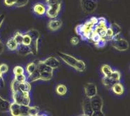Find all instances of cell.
<instances>
[{"label":"cell","mask_w":130,"mask_h":116,"mask_svg":"<svg viewBox=\"0 0 130 116\" xmlns=\"http://www.w3.org/2000/svg\"><path fill=\"white\" fill-rule=\"evenodd\" d=\"M9 111L11 116H32L39 113V108L18 104L13 101L11 103Z\"/></svg>","instance_id":"cell-1"},{"label":"cell","mask_w":130,"mask_h":116,"mask_svg":"<svg viewBox=\"0 0 130 116\" xmlns=\"http://www.w3.org/2000/svg\"><path fill=\"white\" fill-rule=\"evenodd\" d=\"M97 23H98V18L91 17V19L85 22V23L78 25L76 27V33L79 35L83 40L89 42L92 32L94 31V28Z\"/></svg>","instance_id":"cell-2"},{"label":"cell","mask_w":130,"mask_h":116,"mask_svg":"<svg viewBox=\"0 0 130 116\" xmlns=\"http://www.w3.org/2000/svg\"><path fill=\"white\" fill-rule=\"evenodd\" d=\"M11 90L12 92V98L13 102L16 104L30 106V92H23L18 89V82L15 79H13L11 83Z\"/></svg>","instance_id":"cell-3"},{"label":"cell","mask_w":130,"mask_h":116,"mask_svg":"<svg viewBox=\"0 0 130 116\" xmlns=\"http://www.w3.org/2000/svg\"><path fill=\"white\" fill-rule=\"evenodd\" d=\"M108 26L109 24L108 23V21L105 18H103V17L98 18V23L94 27L93 32L101 38L105 39L106 30L108 28Z\"/></svg>","instance_id":"cell-4"},{"label":"cell","mask_w":130,"mask_h":116,"mask_svg":"<svg viewBox=\"0 0 130 116\" xmlns=\"http://www.w3.org/2000/svg\"><path fill=\"white\" fill-rule=\"evenodd\" d=\"M111 44H112V46L115 49H117L120 52L127 51L129 47V42L121 37V34H119L114 36L113 39L111 41Z\"/></svg>","instance_id":"cell-5"},{"label":"cell","mask_w":130,"mask_h":116,"mask_svg":"<svg viewBox=\"0 0 130 116\" xmlns=\"http://www.w3.org/2000/svg\"><path fill=\"white\" fill-rule=\"evenodd\" d=\"M27 32L30 35L32 38V44H31L30 49H31L32 55H37L38 49H39V40L40 38V33L39 31L35 29H31L27 31Z\"/></svg>","instance_id":"cell-6"},{"label":"cell","mask_w":130,"mask_h":116,"mask_svg":"<svg viewBox=\"0 0 130 116\" xmlns=\"http://www.w3.org/2000/svg\"><path fill=\"white\" fill-rule=\"evenodd\" d=\"M57 55L67 65H68L69 66L73 67L74 69L75 68L76 65L77 63V61H78L79 59L76 58L75 57H74L73 56L66 54V53H63V52H58Z\"/></svg>","instance_id":"cell-7"},{"label":"cell","mask_w":130,"mask_h":116,"mask_svg":"<svg viewBox=\"0 0 130 116\" xmlns=\"http://www.w3.org/2000/svg\"><path fill=\"white\" fill-rule=\"evenodd\" d=\"M61 9V3L56 4L52 6H46V15L49 19H55L58 17Z\"/></svg>","instance_id":"cell-8"},{"label":"cell","mask_w":130,"mask_h":116,"mask_svg":"<svg viewBox=\"0 0 130 116\" xmlns=\"http://www.w3.org/2000/svg\"><path fill=\"white\" fill-rule=\"evenodd\" d=\"M81 6L86 13H92L96 9L97 4L94 0H80Z\"/></svg>","instance_id":"cell-9"},{"label":"cell","mask_w":130,"mask_h":116,"mask_svg":"<svg viewBox=\"0 0 130 116\" xmlns=\"http://www.w3.org/2000/svg\"><path fill=\"white\" fill-rule=\"evenodd\" d=\"M84 89H85V94L86 97L89 99L98 94L97 87L94 83H87L85 85Z\"/></svg>","instance_id":"cell-10"},{"label":"cell","mask_w":130,"mask_h":116,"mask_svg":"<svg viewBox=\"0 0 130 116\" xmlns=\"http://www.w3.org/2000/svg\"><path fill=\"white\" fill-rule=\"evenodd\" d=\"M90 104H91V108L94 111H98V110H103V101L102 98L99 95L97 94L94 97L89 99Z\"/></svg>","instance_id":"cell-11"},{"label":"cell","mask_w":130,"mask_h":116,"mask_svg":"<svg viewBox=\"0 0 130 116\" xmlns=\"http://www.w3.org/2000/svg\"><path fill=\"white\" fill-rule=\"evenodd\" d=\"M42 62L48 65L50 68H52V69H56L60 66V61L58 60L57 58L54 57V56H50L46 58L45 60H43Z\"/></svg>","instance_id":"cell-12"},{"label":"cell","mask_w":130,"mask_h":116,"mask_svg":"<svg viewBox=\"0 0 130 116\" xmlns=\"http://www.w3.org/2000/svg\"><path fill=\"white\" fill-rule=\"evenodd\" d=\"M82 110H83V114L85 115L91 116L92 115L94 110L91 108L89 98L86 97L84 99L83 104H82Z\"/></svg>","instance_id":"cell-13"},{"label":"cell","mask_w":130,"mask_h":116,"mask_svg":"<svg viewBox=\"0 0 130 116\" xmlns=\"http://www.w3.org/2000/svg\"><path fill=\"white\" fill-rule=\"evenodd\" d=\"M33 12L37 15H46V4L42 3H36L32 7Z\"/></svg>","instance_id":"cell-14"},{"label":"cell","mask_w":130,"mask_h":116,"mask_svg":"<svg viewBox=\"0 0 130 116\" xmlns=\"http://www.w3.org/2000/svg\"><path fill=\"white\" fill-rule=\"evenodd\" d=\"M63 23L60 19H52L48 23V28L50 30L56 31L59 30L62 26Z\"/></svg>","instance_id":"cell-15"},{"label":"cell","mask_w":130,"mask_h":116,"mask_svg":"<svg viewBox=\"0 0 130 116\" xmlns=\"http://www.w3.org/2000/svg\"><path fill=\"white\" fill-rule=\"evenodd\" d=\"M16 52H18V54L19 55L22 56H25L32 54V52H31V49H30V47L27 46H25V45L23 44L18 46Z\"/></svg>","instance_id":"cell-16"},{"label":"cell","mask_w":130,"mask_h":116,"mask_svg":"<svg viewBox=\"0 0 130 116\" xmlns=\"http://www.w3.org/2000/svg\"><path fill=\"white\" fill-rule=\"evenodd\" d=\"M111 90H112V92H113L114 94H115L116 95L120 96V95H122L124 94V86L122 85V83H120L119 82H117L116 84H115L114 85L112 86V87H111Z\"/></svg>","instance_id":"cell-17"},{"label":"cell","mask_w":130,"mask_h":116,"mask_svg":"<svg viewBox=\"0 0 130 116\" xmlns=\"http://www.w3.org/2000/svg\"><path fill=\"white\" fill-rule=\"evenodd\" d=\"M11 102L4 99L0 96V112H8L9 110Z\"/></svg>","instance_id":"cell-18"},{"label":"cell","mask_w":130,"mask_h":116,"mask_svg":"<svg viewBox=\"0 0 130 116\" xmlns=\"http://www.w3.org/2000/svg\"><path fill=\"white\" fill-rule=\"evenodd\" d=\"M6 47L10 51H16L18 47V43L15 42V40L13 39V37H11L8 40L6 44Z\"/></svg>","instance_id":"cell-19"},{"label":"cell","mask_w":130,"mask_h":116,"mask_svg":"<svg viewBox=\"0 0 130 116\" xmlns=\"http://www.w3.org/2000/svg\"><path fill=\"white\" fill-rule=\"evenodd\" d=\"M118 82H116L115 79H113L111 77H104L102 78V83H103L104 86L107 87L108 88H111L112 86Z\"/></svg>","instance_id":"cell-20"},{"label":"cell","mask_w":130,"mask_h":116,"mask_svg":"<svg viewBox=\"0 0 130 116\" xmlns=\"http://www.w3.org/2000/svg\"><path fill=\"white\" fill-rule=\"evenodd\" d=\"M101 73L103 75V76L108 77L111 75L113 70H112V68L110 65L107 64H104L101 68Z\"/></svg>","instance_id":"cell-21"},{"label":"cell","mask_w":130,"mask_h":116,"mask_svg":"<svg viewBox=\"0 0 130 116\" xmlns=\"http://www.w3.org/2000/svg\"><path fill=\"white\" fill-rule=\"evenodd\" d=\"M18 89L23 92H30L31 90L30 83L27 81H25V82L21 83L18 82Z\"/></svg>","instance_id":"cell-22"},{"label":"cell","mask_w":130,"mask_h":116,"mask_svg":"<svg viewBox=\"0 0 130 116\" xmlns=\"http://www.w3.org/2000/svg\"><path fill=\"white\" fill-rule=\"evenodd\" d=\"M56 92L57 93V94L60 95V96H64V95H66L67 94L68 89H67V87L65 85L60 84L56 87Z\"/></svg>","instance_id":"cell-23"},{"label":"cell","mask_w":130,"mask_h":116,"mask_svg":"<svg viewBox=\"0 0 130 116\" xmlns=\"http://www.w3.org/2000/svg\"><path fill=\"white\" fill-rule=\"evenodd\" d=\"M22 44L25 46H29V47L30 46L31 44H32V38L27 32L23 33V42Z\"/></svg>","instance_id":"cell-24"},{"label":"cell","mask_w":130,"mask_h":116,"mask_svg":"<svg viewBox=\"0 0 130 116\" xmlns=\"http://www.w3.org/2000/svg\"><path fill=\"white\" fill-rule=\"evenodd\" d=\"M36 68H37L36 62H31V63H29L26 65L25 73H27V75H30V74L32 73L34 71L36 70Z\"/></svg>","instance_id":"cell-25"},{"label":"cell","mask_w":130,"mask_h":116,"mask_svg":"<svg viewBox=\"0 0 130 116\" xmlns=\"http://www.w3.org/2000/svg\"><path fill=\"white\" fill-rule=\"evenodd\" d=\"M39 80H42V81H49L50 79H52V77H53V73H51L39 72Z\"/></svg>","instance_id":"cell-26"},{"label":"cell","mask_w":130,"mask_h":116,"mask_svg":"<svg viewBox=\"0 0 130 116\" xmlns=\"http://www.w3.org/2000/svg\"><path fill=\"white\" fill-rule=\"evenodd\" d=\"M109 26L111 28V29H112V31H113L114 36L121 33V32H122L121 28H120V26L118 24H117V23H111V24H109Z\"/></svg>","instance_id":"cell-27"},{"label":"cell","mask_w":130,"mask_h":116,"mask_svg":"<svg viewBox=\"0 0 130 116\" xmlns=\"http://www.w3.org/2000/svg\"><path fill=\"white\" fill-rule=\"evenodd\" d=\"M85 69H86V64H85V62L82 60H78L75 70L78 71V72H84Z\"/></svg>","instance_id":"cell-28"},{"label":"cell","mask_w":130,"mask_h":116,"mask_svg":"<svg viewBox=\"0 0 130 116\" xmlns=\"http://www.w3.org/2000/svg\"><path fill=\"white\" fill-rule=\"evenodd\" d=\"M13 37L15 40V42L18 43V46L22 44V42H23V33H21L19 31H17V32H15Z\"/></svg>","instance_id":"cell-29"},{"label":"cell","mask_w":130,"mask_h":116,"mask_svg":"<svg viewBox=\"0 0 130 116\" xmlns=\"http://www.w3.org/2000/svg\"><path fill=\"white\" fill-rule=\"evenodd\" d=\"M13 73L14 75H18L25 73V70L23 67H22L21 65H17V66L14 67L13 70Z\"/></svg>","instance_id":"cell-30"},{"label":"cell","mask_w":130,"mask_h":116,"mask_svg":"<svg viewBox=\"0 0 130 116\" xmlns=\"http://www.w3.org/2000/svg\"><path fill=\"white\" fill-rule=\"evenodd\" d=\"M27 76L26 75V74H21V75H14V79L17 82L21 83L23 82L27 81Z\"/></svg>","instance_id":"cell-31"},{"label":"cell","mask_w":130,"mask_h":116,"mask_svg":"<svg viewBox=\"0 0 130 116\" xmlns=\"http://www.w3.org/2000/svg\"><path fill=\"white\" fill-rule=\"evenodd\" d=\"M28 2H29V0H16V3L14 6L16 8L24 7L28 4Z\"/></svg>","instance_id":"cell-32"},{"label":"cell","mask_w":130,"mask_h":116,"mask_svg":"<svg viewBox=\"0 0 130 116\" xmlns=\"http://www.w3.org/2000/svg\"><path fill=\"white\" fill-rule=\"evenodd\" d=\"M8 71H9V66H8V65L6 64V63H2V64L0 65V72L3 75L6 73Z\"/></svg>","instance_id":"cell-33"},{"label":"cell","mask_w":130,"mask_h":116,"mask_svg":"<svg viewBox=\"0 0 130 116\" xmlns=\"http://www.w3.org/2000/svg\"><path fill=\"white\" fill-rule=\"evenodd\" d=\"M46 6H52L56 4L61 3V0H45Z\"/></svg>","instance_id":"cell-34"},{"label":"cell","mask_w":130,"mask_h":116,"mask_svg":"<svg viewBox=\"0 0 130 116\" xmlns=\"http://www.w3.org/2000/svg\"><path fill=\"white\" fill-rule=\"evenodd\" d=\"M16 0H4V4L6 6H14Z\"/></svg>","instance_id":"cell-35"},{"label":"cell","mask_w":130,"mask_h":116,"mask_svg":"<svg viewBox=\"0 0 130 116\" xmlns=\"http://www.w3.org/2000/svg\"><path fill=\"white\" fill-rule=\"evenodd\" d=\"M70 42L73 45H77L79 42V40L77 37H73L70 39Z\"/></svg>","instance_id":"cell-36"},{"label":"cell","mask_w":130,"mask_h":116,"mask_svg":"<svg viewBox=\"0 0 130 116\" xmlns=\"http://www.w3.org/2000/svg\"><path fill=\"white\" fill-rule=\"evenodd\" d=\"M91 116H106L103 113V110H98V111H94Z\"/></svg>","instance_id":"cell-37"},{"label":"cell","mask_w":130,"mask_h":116,"mask_svg":"<svg viewBox=\"0 0 130 116\" xmlns=\"http://www.w3.org/2000/svg\"><path fill=\"white\" fill-rule=\"evenodd\" d=\"M4 19H5V15L4 14H0V28L3 24Z\"/></svg>","instance_id":"cell-38"},{"label":"cell","mask_w":130,"mask_h":116,"mask_svg":"<svg viewBox=\"0 0 130 116\" xmlns=\"http://www.w3.org/2000/svg\"><path fill=\"white\" fill-rule=\"evenodd\" d=\"M4 50V45L3 42H2L1 39H0V55L3 53Z\"/></svg>","instance_id":"cell-39"},{"label":"cell","mask_w":130,"mask_h":116,"mask_svg":"<svg viewBox=\"0 0 130 116\" xmlns=\"http://www.w3.org/2000/svg\"><path fill=\"white\" fill-rule=\"evenodd\" d=\"M4 78H3V74L0 72V86H2L4 85Z\"/></svg>","instance_id":"cell-40"},{"label":"cell","mask_w":130,"mask_h":116,"mask_svg":"<svg viewBox=\"0 0 130 116\" xmlns=\"http://www.w3.org/2000/svg\"><path fill=\"white\" fill-rule=\"evenodd\" d=\"M32 116H48L45 113H37L36 115H32Z\"/></svg>","instance_id":"cell-41"}]
</instances>
